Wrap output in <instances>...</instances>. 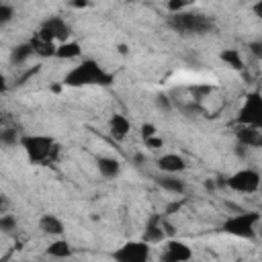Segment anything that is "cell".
<instances>
[{
  "label": "cell",
  "mask_w": 262,
  "mask_h": 262,
  "mask_svg": "<svg viewBox=\"0 0 262 262\" xmlns=\"http://www.w3.org/2000/svg\"><path fill=\"white\" fill-rule=\"evenodd\" d=\"M115 82V74L104 70L96 59L92 57H82L76 66H72L63 80H61V86L66 88H86V86H100V88H106Z\"/></svg>",
  "instance_id": "1"
},
{
  "label": "cell",
  "mask_w": 262,
  "mask_h": 262,
  "mask_svg": "<svg viewBox=\"0 0 262 262\" xmlns=\"http://www.w3.org/2000/svg\"><path fill=\"white\" fill-rule=\"evenodd\" d=\"M20 147L31 164L37 166H49L55 164L61 156V145L51 137V135H41V133H29L23 135Z\"/></svg>",
  "instance_id": "2"
},
{
  "label": "cell",
  "mask_w": 262,
  "mask_h": 262,
  "mask_svg": "<svg viewBox=\"0 0 262 262\" xmlns=\"http://www.w3.org/2000/svg\"><path fill=\"white\" fill-rule=\"evenodd\" d=\"M168 27L182 35V37H196V35H207L215 29V18L209 16L207 12L201 10H184L180 14H170L168 16Z\"/></svg>",
  "instance_id": "3"
},
{
  "label": "cell",
  "mask_w": 262,
  "mask_h": 262,
  "mask_svg": "<svg viewBox=\"0 0 262 262\" xmlns=\"http://www.w3.org/2000/svg\"><path fill=\"white\" fill-rule=\"evenodd\" d=\"M260 223H262L260 211H239L235 215H229L221 223V231L239 239H256Z\"/></svg>",
  "instance_id": "4"
},
{
  "label": "cell",
  "mask_w": 262,
  "mask_h": 262,
  "mask_svg": "<svg viewBox=\"0 0 262 262\" xmlns=\"http://www.w3.org/2000/svg\"><path fill=\"white\" fill-rule=\"evenodd\" d=\"M237 127H254L262 131V92L252 90L244 96L237 113H235Z\"/></svg>",
  "instance_id": "5"
},
{
  "label": "cell",
  "mask_w": 262,
  "mask_h": 262,
  "mask_svg": "<svg viewBox=\"0 0 262 262\" xmlns=\"http://www.w3.org/2000/svg\"><path fill=\"white\" fill-rule=\"evenodd\" d=\"M225 186L239 194H254V192H260L262 174L256 168H239L225 178Z\"/></svg>",
  "instance_id": "6"
},
{
  "label": "cell",
  "mask_w": 262,
  "mask_h": 262,
  "mask_svg": "<svg viewBox=\"0 0 262 262\" xmlns=\"http://www.w3.org/2000/svg\"><path fill=\"white\" fill-rule=\"evenodd\" d=\"M70 35H72L70 23H68L63 16H57V14H55V16H47V18L41 23L39 31H37V37H39L41 41L55 43V45L70 41Z\"/></svg>",
  "instance_id": "7"
},
{
  "label": "cell",
  "mask_w": 262,
  "mask_h": 262,
  "mask_svg": "<svg viewBox=\"0 0 262 262\" xmlns=\"http://www.w3.org/2000/svg\"><path fill=\"white\" fill-rule=\"evenodd\" d=\"M151 258V246L139 239H127L117 250H113L115 262H149Z\"/></svg>",
  "instance_id": "8"
},
{
  "label": "cell",
  "mask_w": 262,
  "mask_h": 262,
  "mask_svg": "<svg viewBox=\"0 0 262 262\" xmlns=\"http://www.w3.org/2000/svg\"><path fill=\"white\" fill-rule=\"evenodd\" d=\"M141 239L149 246H158V244H164L168 237L166 229H164V215L162 213H151L143 225V231H141Z\"/></svg>",
  "instance_id": "9"
},
{
  "label": "cell",
  "mask_w": 262,
  "mask_h": 262,
  "mask_svg": "<svg viewBox=\"0 0 262 262\" xmlns=\"http://www.w3.org/2000/svg\"><path fill=\"white\" fill-rule=\"evenodd\" d=\"M192 258V248L176 237H170L164 242V250L160 256V262H190Z\"/></svg>",
  "instance_id": "10"
},
{
  "label": "cell",
  "mask_w": 262,
  "mask_h": 262,
  "mask_svg": "<svg viewBox=\"0 0 262 262\" xmlns=\"http://www.w3.org/2000/svg\"><path fill=\"white\" fill-rule=\"evenodd\" d=\"M156 168L160 170V174H176L178 176V174H182L188 168V162H186L184 156L168 151V154H162L156 160Z\"/></svg>",
  "instance_id": "11"
},
{
  "label": "cell",
  "mask_w": 262,
  "mask_h": 262,
  "mask_svg": "<svg viewBox=\"0 0 262 262\" xmlns=\"http://www.w3.org/2000/svg\"><path fill=\"white\" fill-rule=\"evenodd\" d=\"M37 227H39V231L43 233V235H49V237H63V233H66V223L61 221V217H57V215H53V213H43L41 217H39V223H37Z\"/></svg>",
  "instance_id": "12"
},
{
  "label": "cell",
  "mask_w": 262,
  "mask_h": 262,
  "mask_svg": "<svg viewBox=\"0 0 262 262\" xmlns=\"http://www.w3.org/2000/svg\"><path fill=\"white\" fill-rule=\"evenodd\" d=\"M154 180H156V184H158L162 190H166V192H170V194L184 196V194L188 192L186 180H182V178L176 176V174H158Z\"/></svg>",
  "instance_id": "13"
},
{
  "label": "cell",
  "mask_w": 262,
  "mask_h": 262,
  "mask_svg": "<svg viewBox=\"0 0 262 262\" xmlns=\"http://www.w3.org/2000/svg\"><path fill=\"white\" fill-rule=\"evenodd\" d=\"M106 127H108V135H111L113 139H119V141L125 139V137L131 133V129H133L129 117H125V115H121V113L111 115Z\"/></svg>",
  "instance_id": "14"
},
{
  "label": "cell",
  "mask_w": 262,
  "mask_h": 262,
  "mask_svg": "<svg viewBox=\"0 0 262 262\" xmlns=\"http://www.w3.org/2000/svg\"><path fill=\"white\" fill-rule=\"evenodd\" d=\"M235 139H237V145L242 147H262V131L260 129H254V127H237L235 129Z\"/></svg>",
  "instance_id": "15"
},
{
  "label": "cell",
  "mask_w": 262,
  "mask_h": 262,
  "mask_svg": "<svg viewBox=\"0 0 262 262\" xmlns=\"http://www.w3.org/2000/svg\"><path fill=\"white\" fill-rule=\"evenodd\" d=\"M96 170L102 178H117L121 174V160L115 156H98Z\"/></svg>",
  "instance_id": "16"
},
{
  "label": "cell",
  "mask_w": 262,
  "mask_h": 262,
  "mask_svg": "<svg viewBox=\"0 0 262 262\" xmlns=\"http://www.w3.org/2000/svg\"><path fill=\"white\" fill-rule=\"evenodd\" d=\"M45 254L49 258H55V260H68L74 256V246L66 239V237H55L47 248H45Z\"/></svg>",
  "instance_id": "17"
},
{
  "label": "cell",
  "mask_w": 262,
  "mask_h": 262,
  "mask_svg": "<svg viewBox=\"0 0 262 262\" xmlns=\"http://www.w3.org/2000/svg\"><path fill=\"white\" fill-rule=\"evenodd\" d=\"M35 55V47H33V41H27V43H18L10 49V63L12 66H23L25 61H29V57Z\"/></svg>",
  "instance_id": "18"
},
{
  "label": "cell",
  "mask_w": 262,
  "mask_h": 262,
  "mask_svg": "<svg viewBox=\"0 0 262 262\" xmlns=\"http://www.w3.org/2000/svg\"><path fill=\"white\" fill-rule=\"evenodd\" d=\"M219 59H221L227 68H231V70H235V72H242V70L246 68L242 51H239V49H233V47L221 49V51H219Z\"/></svg>",
  "instance_id": "19"
},
{
  "label": "cell",
  "mask_w": 262,
  "mask_h": 262,
  "mask_svg": "<svg viewBox=\"0 0 262 262\" xmlns=\"http://www.w3.org/2000/svg\"><path fill=\"white\" fill-rule=\"evenodd\" d=\"M82 55V45L78 41H66V43H59L57 49H55V57L57 59H80Z\"/></svg>",
  "instance_id": "20"
},
{
  "label": "cell",
  "mask_w": 262,
  "mask_h": 262,
  "mask_svg": "<svg viewBox=\"0 0 262 262\" xmlns=\"http://www.w3.org/2000/svg\"><path fill=\"white\" fill-rule=\"evenodd\" d=\"M33 47H35V55H39V57H55V49H57L55 43H47V41H41L39 37H35Z\"/></svg>",
  "instance_id": "21"
},
{
  "label": "cell",
  "mask_w": 262,
  "mask_h": 262,
  "mask_svg": "<svg viewBox=\"0 0 262 262\" xmlns=\"http://www.w3.org/2000/svg\"><path fill=\"white\" fill-rule=\"evenodd\" d=\"M16 227H18L16 215H12V213H2L0 215V231L2 233H12Z\"/></svg>",
  "instance_id": "22"
},
{
  "label": "cell",
  "mask_w": 262,
  "mask_h": 262,
  "mask_svg": "<svg viewBox=\"0 0 262 262\" xmlns=\"http://www.w3.org/2000/svg\"><path fill=\"white\" fill-rule=\"evenodd\" d=\"M20 139H23V135H18V131L16 129H4V131H0V141H2V145H6V147H10V145H20Z\"/></svg>",
  "instance_id": "23"
},
{
  "label": "cell",
  "mask_w": 262,
  "mask_h": 262,
  "mask_svg": "<svg viewBox=\"0 0 262 262\" xmlns=\"http://www.w3.org/2000/svg\"><path fill=\"white\" fill-rule=\"evenodd\" d=\"M188 8H192V4L186 2V0H170V2H166V10L170 14H180V12L188 10Z\"/></svg>",
  "instance_id": "24"
},
{
  "label": "cell",
  "mask_w": 262,
  "mask_h": 262,
  "mask_svg": "<svg viewBox=\"0 0 262 262\" xmlns=\"http://www.w3.org/2000/svg\"><path fill=\"white\" fill-rule=\"evenodd\" d=\"M14 14H16V10H14L12 4L0 2V25H8V23L14 18Z\"/></svg>",
  "instance_id": "25"
},
{
  "label": "cell",
  "mask_w": 262,
  "mask_h": 262,
  "mask_svg": "<svg viewBox=\"0 0 262 262\" xmlns=\"http://www.w3.org/2000/svg\"><path fill=\"white\" fill-rule=\"evenodd\" d=\"M213 90V86H201V84H196V86H190V92H192V100H203L209 92Z\"/></svg>",
  "instance_id": "26"
},
{
  "label": "cell",
  "mask_w": 262,
  "mask_h": 262,
  "mask_svg": "<svg viewBox=\"0 0 262 262\" xmlns=\"http://www.w3.org/2000/svg\"><path fill=\"white\" fill-rule=\"evenodd\" d=\"M156 104H158L160 111H166V113L172 111V100H170L168 94H158V96H156Z\"/></svg>",
  "instance_id": "27"
},
{
  "label": "cell",
  "mask_w": 262,
  "mask_h": 262,
  "mask_svg": "<svg viewBox=\"0 0 262 262\" xmlns=\"http://www.w3.org/2000/svg\"><path fill=\"white\" fill-rule=\"evenodd\" d=\"M139 131H141L143 141H145V139H149V137H156V135H158V127H156L154 123H143V125L139 127Z\"/></svg>",
  "instance_id": "28"
},
{
  "label": "cell",
  "mask_w": 262,
  "mask_h": 262,
  "mask_svg": "<svg viewBox=\"0 0 262 262\" xmlns=\"http://www.w3.org/2000/svg\"><path fill=\"white\" fill-rule=\"evenodd\" d=\"M248 51H250L258 61H262V41H252V43L248 45Z\"/></svg>",
  "instance_id": "29"
},
{
  "label": "cell",
  "mask_w": 262,
  "mask_h": 262,
  "mask_svg": "<svg viewBox=\"0 0 262 262\" xmlns=\"http://www.w3.org/2000/svg\"><path fill=\"white\" fill-rule=\"evenodd\" d=\"M143 143H145V145H147L149 149H160V147L164 145V141H162V139H160L158 135H156V137H149V139H145Z\"/></svg>",
  "instance_id": "30"
},
{
  "label": "cell",
  "mask_w": 262,
  "mask_h": 262,
  "mask_svg": "<svg viewBox=\"0 0 262 262\" xmlns=\"http://www.w3.org/2000/svg\"><path fill=\"white\" fill-rule=\"evenodd\" d=\"M252 14H254L256 18H260V20H262V0H258V2H254V4H252Z\"/></svg>",
  "instance_id": "31"
},
{
  "label": "cell",
  "mask_w": 262,
  "mask_h": 262,
  "mask_svg": "<svg viewBox=\"0 0 262 262\" xmlns=\"http://www.w3.org/2000/svg\"><path fill=\"white\" fill-rule=\"evenodd\" d=\"M72 6H74V8H86L88 2H72Z\"/></svg>",
  "instance_id": "32"
},
{
  "label": "cell",
  "mask_w": 262,
  "mask_h": 262,
  "mask_svg": "<svg viewBox=\"0 0 262 262\" xmlns=\"http://www.w3.org/2000/svg\"><path fill=\"white\" fill-rule=\"evenodd\" d=\"M117 49H119V53H123V55H125V53H127V45H119V47H117Z\"/></svg>",
  "instance_id": "33"
},
{
  "label": "cell",
  "mask_w": 262,
  "mask_h": 262,
  "mask_svg": "<svg viewBox=\"0 0 262 262\" xmlns=\"http://www.w3.org/2000/svg\"><path fill=\"white\" fill-rule=\"evenodd\" d=\"M258 237H262V227H258Z\"/></svg>",
  "instance_id": "34"
},
{
  "label": "cell",
  "mask_w": 262,
  "mask_h": 262,
  "mask_svg": "<svg viewBox=\"0 0 262 262\" xmlns=\"http://www.w3.org/2000/svg\"><path fill=\"white\" fill-rule=\"evenodd\" d=\"M242 262H250V260H242Z\"/></svg>",
  "instance_id": "35"
},
{
  "label": "cell",
  "mask_w": 262,
  "mask_h": 262,
  "mask_svg": "<svg viewBox=\"0 0 262 262\" xmlns=\"http://www.w3.org/2000/svg\"><path fill=\"white\" fill-rule=\"evenodd\" d=\"M260 192H262V186H260Z\"/></svg>",
  "instance_id": "36"
}]
</instances>
